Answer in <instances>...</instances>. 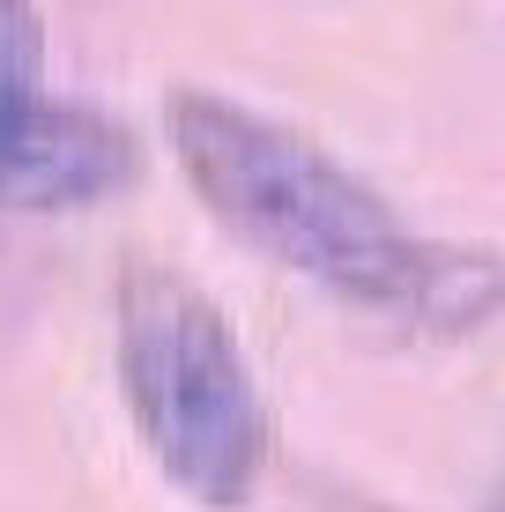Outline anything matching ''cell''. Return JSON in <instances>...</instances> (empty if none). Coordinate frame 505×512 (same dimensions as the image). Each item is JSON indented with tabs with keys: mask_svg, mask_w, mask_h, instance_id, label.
<instances>
[{
	"mask_svg": "<svg viewBox=\"0 0 505 512\" xmlns=\"http://www.w3.org/2000/svg\"><path fill=\"white\" fill-rule=\"evenodd\" d=\"M164 141L194 201L268 268L327 290L335 305L372 312L409 334H483L505 312V253L468 238H424L394 216L372 179L312 134L223 90H171Z\"/></svg>",
	"mask_w": 505,
	"mask_h": 512,
	"instance_id": "6da1fadb",
	"label": "cell"
},
{
	"mask_svg": "<svg viewBox=\"0 0 505 512\" xmlns=\"http://www.w3.org/2000/svg\"><path fill=\"white\" fill-rule=\"evenodd\" d=\"M112 364L156 475L201 512L253 505L268 475V401L223 305L194 275L134 260L112 290Z\"/></svg>",
	"mask_w": 505,
	"mask_h": 512,
	"instance_id": "7a4b0ae2",
	"label": "cell"
},
{
	"mask_svg": "<svg viewBox=\"0 0 505 512\" xmlns=\"http://www.w3.org/2000/svg\"><path fill=\"white\" fill-rule=\"evenodd\" d=\"M142 179V141L127 119L97 112L75 97H45L30 134L0 164V208L15 216H67V208H97L112 193Z\"/></svg>",
	"mask_w": 505,
	"mask_h": 512,
	"instance_id": "3957f363",
	"label": "cell"
},
{
	"mask_svg": "<svg viewBox=\"0 0 505 512\" xmlns=\"http://www.w3.org/2000/svg\"><path fill=\"white\" fill-rule=\"evenodd\" d=\"M45 104V15L38 0H0V164Z\"/></svg>",
	"mask_w": 505,
	"mask_h": 512,
	"instance_id": "277c9868",
	"label": "cell"
}]
</instances>
